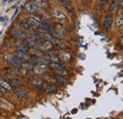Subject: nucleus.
<instances>
[{"instance_id": "obj_1", "label": "nucleus", "mask_w": 123, "mask_h": 119, "mask_svg": "<svg viewBox=\"0 0 123 119\" xmlns=\"http://www.w3.org/2000/svg\"><path fill=\"white\" fill-rule=\"evenodd\" d=\"M53 30H54V33H55V36L58 38V39H61L63 38L66 34V29L65 27L61 24V23H56L53 27Z\"/></svg>"}, {"instance_id": "obj_2", "label": "nucleus", "mask_w": 123, "mask_h": 119, "mask_svg": "<svg viewBox=\"0 0 123 119\" xmlns=\"http://www.w3.org/2000/svg\"><path fill=\"white\" fill-rule=\"evenodd\" d=\"M4 59L8 63L13 65V66H21L22 63H24V60H22L18 55H12L11 53H7L4 56Z\"/></svg>"}, {"instance_id": "obj_3", "label": "nucleus", "mask_w": 123, "mask_h": 119, "mask_svg": "<svg viewBox=\"0 0 123 119\" xmlns=\"http://www.w3.org/2000/svg\"><path fill=\"white\" fill-rule=\"evenodd\" d=\"M49 67L56 73V74L62 75V76H65V75L67 74V71L60 64V62H59V63L50 62V63H49Z\"/></svg>"}, {"instance_id": "obj_4", "label": "nucleus", "mask_w": 123, "mask_h": 119, "mask_svg": "<svg viewBox=\"0 0 123 119\" xmlns=\"http://www.w3.org/2000/svg\"><path fill=\"white\" fill-rule=\"evenodd\" d=\"M34 49L40 51V52H50L52 49H53V43H51L50 41H43V42H39V44L37 45Z\"/></svg>"}, {"instance_id": "obj_5", "label": "nucleus", "mask_w": 123, "mask_h": 119, "mask_svg": "<svg viewBox=\"0 0 123 119\" xmlns=\"http://www.w3.org/2000/svg\"><path fill=\"white\" fill-rule=\"evenodd\" d=\"M11 34H12V36L13 38L18 39V40H25L28 37L27 33L24 30H21L19 29H12V31H11Z\"/></svg>"}, {"instance_id": "obj_6", "label": "nucleus", "mask_w": 123, "mask_h": 119, "mask_svg": "<svg viewBox=\"0 0 123 119\" xmlns=\"http://www.w3.org/2000/svg\"><path fill=\"white\" fill-rule=\"evenodd\" d=\"M29 60L31 62V64H35V65H43V66H46L47 65V61L43 57L40 56H31L29 57Z\"/></svg>"}, {"instance_id": "obj_7", "label": "nucleus", "mask_w": 123, "mask_h": 119, "mask_svg": "<svg viewBox=\"0 0 123 119\" xmlns=\"http://www.w3.org/2000/svg\"><path fill=\"white\" fill-rule=\"evenodd\" d=\"M14 93L17 97L21 98V99H24V98H27L29 96V91L27 89H25L24 88H21V87H17L14 89Z\"/></svg>"}, {"instance_id": "obj_8", "label": "nucleus", "mask_w": 123, "mask_h": 119, "mask_svg": "<svg viewBox=\"0 0 123 119\" xmlns=\"http://www.w3.org/2000/svg\"><path fill=\"white\" fill-rule=\"evenodd\" d=\"M38 9H39L38 5H37L35 2H33V1H30V2H28V3L25 5V10H26L28 13H31V14L36 13V12L38 11Z\"/></svg>"}, {"instance_id": "obj_9", "label": "nucleus", "mask_w": 123, "mask_h": 119, "mask_svg": "<svg viewBox=\"0 0 123 119\" xmlns=\"http://www.w3.org/2000/svg\"><path fill=\"white\" fill-rule=\"evenodd\" d=\"M59 59L60 61H63V62H69L71 58H72V55H71V53L69 52H67V51H62L61 52L59 53Z\"/></svg>"}, {"instance_id": "obj_10", "label": "nucleus", "mask_w": 123, "mask_h": 119, "mask_svg": "<svg viewBox=\"0 0 123 119\" xmlns=\"http://www.w3.org/2000/svg\"><path fill=\"white\" fill-rule=\"evenodd\" d=\"M45 59L46 61H50V62H53V63H59L60 59H59V56L54 53V52H47V53L45 56Z\"/></svg>"}, {"instance_id": "obj_11", "label": "nucleus", "mask_w": 123, "mask_h": 119, "mask_svg": "<svg viewBox=\"0 0 123 119\" xmlns=\"http://www.w3.org/2000/svg\"><path fill=\"white\" fill-rule=\"evenodd\" d=\"M40 28L44 30V31L50 32V30H51V25L49 24V22L46 19L41 18L40 19Z\"/></svg>"}, {"instance_id": "obj_12", "label": "nucleus", "mask_w": 123, "mask_h": 119, "mask_svg": "<svg viewBox=\"0 0 123 119\" xmlns=\"http://www.w3.org/2000/svg\"><path fill=\"white\" fill-rule=\"evenodd\" d=\"M113 21H114V17H113V15L110 13V14H108L105 16V18L103 20V27H104V29H106V30L110 29V27L113 24Z\"/></svg>"}, {"instance_id": "obj_13", "label": "nucleus", "mask_w": 123, "mask_h": 119, "mask_svg": "<svg viewBox=\"0 0 123 119\" xmlns=\"http://www.w3.org/2000/svg\"><path fill=\"white\" fill-rule=\"evenodd\" d=\"M51 16H52L53 18L57 19V20H60V21H63V20L66 19V15H64L62 12L58 11V10L51 12Z\"/></svg>"}, {"instance_id": "obj_14", "label": "nucleus", "mask_w": 123, "mask_h": 119, "mask_svg": "<svg viewBox=\"0 0 123 119\" xmlns=\"http://www.w3.org/2000/svg\"><path fill=\"white\" fill-rule=\"evenodd\" d=\"M27 22L30 25V27H33V28H40V20L35 18V17H28L27 18Z\"/></svg>"}, {"instance_id": "obj_15", "label": "nucleus", "mask_w": 123, "mask_h": 119, "mask_svg": "<svg viewBox=\"0 0 123 119\" xmlns=\"http://www.w3.org/2000/svg\"><path fill=\"white\" fill-rule=\"evenodd\" d=\"M25 44L28 47H31V48H35L37 45L39 44V40L36 37H31V38H26L24 40Z\"/></svg>"}, {"instance_id": "obj_16", "label": "nucleus", "mask_w": 123, "mask_h": 119, "mask_svg": "<svg viewBox=\"0 0 123 119\" xmlns=\"http://www.w3.org/2000/svg\"><path fill=\"white\" fill-rule=\"evenodd\" d=\"M32 72H34L35 74H43L46 72V66H43V65H35L33 66Z\"/></svg>"}, {"instance_id": "obj_17", "label": "nucleus", "mask_w": 123, "mask_h": 119, "mask_svg": "<svg viewBox=\"0 0 123 119\" xmlns=\"http://www.w3.org/2000/svg\"><path fill=\"white\" fill-rule=\"evenodd\" d=\"M15 50L17 52V53H28L29 52V47L26 44L16 45Z\"/></svg>"}, {"instance_id": "obj_18", "label": "nucleus", "mask_w": 123, "mask_h": 119, "mask_svg": "<svg viewBox=\"0 0 123 119\" xmlns=\"http://www.w3.org/2000/svg\"><path fill=\"white\" fill-rule=\"evenodd\" d=\"M43 36L46 38V40H47V41H50L51 43H57L58 41H59V39L55 36V35H53V34H51L50 32H46V31H45V33L43 34Z\"/></svg>"}, {"instance_id": "obj_19", "label": "nucleus", "mask_w": 123, "mask_h": 119, "mask_svg": "<svg viewBox=\"0 0 123 119\" xmlns=\"http://www.w3.org/2000/svg\"><path fill=\"white\" fill-rule=\"evenodd\" d=\"M59 2L61 3V5L68 12H71L73 9V6L70 2V0H59Z\"/></svg>"}, {"instance_id": "obj_20", "label": "nucleus", "mask_w": 123, "mask_h": 119, "mask_svg": "<svg viewBox=\"0 0 123 119\" xmlns=\"http://www.w3.org/2000/svg\"><path fill=\"white\" fill-rule=\"evenodd\" d=\"M21 69L26 73H31L33 70V65L31 63H22L21 64Z\"/></svg>"}, {"instance_id": "obj_21", "label": "nucleus", "mask_w": 123, "mask_h": 119, "mask_svg": "<svg viewBox=\"0 0 123 119\" xmlns=\"http://www.w3.org/2000/svg\"><path fill=\"white\" fill-rule=\"evenodd\" d=\"M16 23H17V25H18L20 28H22V29H25V30H28V29H30V28H31V27H30V25L28 24L27 20H23V19H20V20H18Z\"/></svg>"}, {"instance_id": "obj_22", "label": "nucleus", "mask_w": 123, "mask_h": 119, "mask_svg": "<svg viewBox=\"0 0 123 119\" xmlns=\"http://www.w3.org/2000/svg\"><path fill=\"white\" fill-rule=\"evenodd\" d=\"M57 89V88L52 84H44V90L46 92H53Z\"/></svg>"}, {"instance_id": "obj_23", "label": "nucleus", "mask_w": 123, "mask_h": 119, "mask_svg": "<svg viewBox=\"0 0 123 119\" xmlns=\"http://www.w3.org/2000/svg\"><path fill=\"white\" fill-rule=\"evenodd\" d=\"M0 86L3 87L6 90H10V89H12V85H11L9 82H7L6 80L2 79V78H0Z\"/></svg>"}, {"instance_id": "obj_24", "label": "nucleus", "mask_w": 123, "mask_h": 119, "mask_svg": "<svg viewBox=\"0 0 123 119\" xmlns=\"http://www.w3.org/2000/svg\"><path fill=\"white\" fill-rule=\"evenodd\" d=\"M118 5H119L118 0H113V2L111 3V5H110V7H109V12H110V13L115 12V11L117 10V8Z\"/></svg>"}, {"instance_id": "obj_25", "label": "nucleus", "mask_w": 123, "mask_h": 119, "mask_svg": "<svg viewBox=\"0 0 123 119\" xmlns=\"http://www.w3.org/2000/svg\"><path fill=\"white\" fill-rule=\"evenodd\" d=\"M116 26H117V28H120L123 26V14H120L117 16V18L116 20Z\"/></svg>"}, {"instance_id": "obj_26", "label": "nucleus", "mask_w": 123, "mask_h": 119, "mask_svg": "<svg viewBox=\"0 0 123 119\" xmlns=\"http://www.w3.org/2000/svg\"><path fill=\"white\" fill-rule=\"evenodd\" d=\"M55 79H56V81L58 82V83H60L62 85H65L66 84V80H65V78H64V76H62V75H56V77H55Z\"/></svg>"}, {"instance_id": "obj_27", "label": "nucleus", "mask_w": 123, "mask_h": 119, "mask_svg": "<svg viewBox=\"0 0 123 119\" xmlns=\"http://www.w3.org/2000/svg\"><path fill=\"white\" fill-rule=\"evenodd\" d=\"M0 107L9 110V109H11V107H12V106L10 104V103H8L7 101H5V100H1V99H0Z\"/></svg>"}, {"instance_id": "obj_28", "label": "nucleus", "mask_w": 123, "mask_h": 119, "mask_svg": "<svg viewBox=\"0 0 123 119\" xmlns=\"http://www.w3.org/2000/svg\"><path fill=\"white\" fill-rule=\"evenodd\" d=\"M56 47L59 49V50H65L66 49V44L65 43H63V42H61V41H58L57 43H56Z\"/></svg>"}, {"instance_id": "obj_29", "label": "nucleus", "mask_w": 123, "mask_h": 119, "mask_svg": "<svg viewBox=\"0 0 123 119\" xmlns=\"http://www.w3.org/2000/svg\"><path fill=\"white\" fill-rule=\"evenodd\" d=\"M8 73L12 75H16L18 74V70L15 69V68H12V69H10V70L8 71Z\"/></svg>"}, {"instance_id": "obj_30", "label": "nucleus", "mask_w": 123, "mask_h": 119, "mask_svg": "<svg viewBox=\"0 0 123 119\" xmlns=\"http://www.w3.org/2000/svg\"><path fill=\"white\" fill-rule=\"evenodd\" d=\"M46 0H37V2L42 6V7H45V6H46Z\"/></svg>"}, {"instance_id": "obj_31", "label": "nucleus", "mask_w": 123, "mask_h": 119, "mask_svg": "<svg viewBox=\"0 0 123 119\" xmlns=\"http://www.w3.org/2000/svg\"><path fill=\"white\" fill-rule=\"evenodd\" d=\"M6 91H7L6 89H4L3 87H1V86H0V92H6Z\"/></svg>"}, {"instance_id": "obj_32", "label": "nucleus", "mask_w": 123, "mask_h": 119, "mask_svg": "<svg viewBox=\"0 0 123 119\" xmlns=\"http://www.w3.org/2000/svg\"><path fill=\"white\" fill-rule=\"evenodd\" d=\"M17 12H18V9H16L15 13H14V15H12V19H13V18H14V16H15V15H17Z\"/></svg>"}, {"instance_id": "obj_33", "label": "nucleus", "mask_w": 123, "mask_h": 119, "mask_svg": "<svg viewBox=\"0 0 123 119\" xmlns=\"http://www.w3.org/2000/svg\"><path fill=\"white\" fill-rule=\"evenodd\" d=\"M120 44L123 45V34L121 35V37H120Z\"/></svg>"}, {"instance_id": "obj_34", "label": "nucleus", "mask_w": 123, "mask_h": 119, "mask_svg": "<svg viewBox=\"0 0 123 119\" xmlns=\"http://www.w3.org/2000/svg\"><path fill=\"white\" fill-rule=\"evenodd\" d=\"M118 3H119V5L123 6V0H118Z\"/></svg>"}, {"instance_id": "obj_35", "label": "nucleus", "mask_w": 123, "mask_h": 119, "mask_svg": "<svg viewBox=\"0 0 123 119\" xmlns=\"http://www.w3.org/2000/svg\"><path fill=\"white\" fill-rule=\"evenodd\" d=\"M80 58H81V59H84V58H85V56H84V55H80Z\"/></svg>"}, {"instance_id": "obj_36", "label": "nucleus", "mask_w": 123, "mask_h": 119, "mask_svg": "<svg viewBox=\"0 0 123 119\" xmlns=\"http://www.w3.org/2000/svg\"><path fill=\"white\" fill-rule=\"evenodd\" d=\"M4 20H5L4 17H0V21H4Z\"/></svg>"}, {"instance_id": "obj_37", "label": "nucleus", "mask_w": 123, "mask_h": 119, "mask_svg": "<svg viewBox=\"0 0 123 119\" xmlns=\"http://www.w3.org/2000/svg\"><path fill=\"white\" fill-rule=\"evenodd\" d=\"M75 112H77V110H73L72 111V113H75Z\"/></svg>"}, {"instance_id": "obj_38", "label": "nucleus", "mask_w": 123, "mask_h": 119, "mask_svg": "<svg viewBox=\"0 0 123 119\" xmlns=\"http://www.w3.org/2000/svg\"><path fill=\"white\" fill-rule=\"evenodd\" d=\"M7 1H8V0H3V2H7Z\"/></svg>"}, {"instance_id": "obj_39", "label": "nucleus", "mask_w": 123, "mask_h": 119, "mask_svg": "<svg viewBox=\"0 0 123 119\" xmlns=\"http://www.w3.org/2000/svg\"><path fill=\"white\" fill-rule=\"evenodd\" d=\"M0 114H1V111H0Z\"/></svg>"}]
</instances>
